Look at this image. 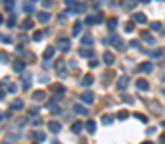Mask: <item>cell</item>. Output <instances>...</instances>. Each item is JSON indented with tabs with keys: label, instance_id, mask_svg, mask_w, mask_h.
Wrapping results in <instances>:
<instances>
[{
	"label": "cell",
	"instance_id": "cell-40",
	"mask_svg": "<svg viewBox=\"0 0 165 144\" xmlns=\"http://www.w3.org/2000/svg\"><path fill=\"white\" fill-rule=\"evenodd\" d=\"M42 37H44V33H40V31H37L33 35V40H42Z\"/></svg>",
	"mask_w": 165,
	"mask_h": 144
},
{
	"label": "cell",
	"instance_id": "cell-46",
	"mask_svg": "<svg viewBox=\"0 0 165 144\" xmlns=\"http://www.w3.org/2000/svg\"><path fill=\"white\" fill-rule=\"evenodd\" d=\"M129 46H131V48H138L140 44H138V40H131V42H129Z\"/></svg>",
	"mask_w": 165,
	"mask_h": 144
},
{
	"label": "cell",
	"instance_id": "cell-44",
	"mask_svg": "<svg viewBox=\"0 0 165 144\" xmlns=\"http://www.w3.org/2000/svg\"><path fill=\"white\" fill-rule=\"evenodd\" d=\"M133 29H134L133 23H127V25H125V31H127V33H133Z\"/></svg>",
	"mask_w": 165,
	"mask_h": 144
},
{
	"label": "cell",
	"instance_id": "cell-48",
	"mask_svg": "<svg viewBox=\"0 0 165 144\" xmlns=\"http://www.w3.org/2000/svg\"><path fill=\"white\" fill-rule=\"evenodd\" d=\"M159 144H165V135H161V136H159Z\"/></svg>",
	"mask_w": 165,
	"mask_h": 144
},
{
	"label": "cell",
	"instance_id": "cell-36",
	"mask_svg": "<svg viewBox=\"0 0 165 144\" xmlns=\"http://www.w3.org/2000/svg\"><path fill=\"white\" fill-rule=\"evenodd\" d=\"M134 117L138 119V121H142V123H148V117H146L144 113H134Z\"/></svg>",
	"mask_w": 165,
	"mask_h": 144
},
{
	"label": "cell",
	"instance_id": "cell-11",
	"mask_svg": "<svg viewBox=\"0 0 165 144\" xmlns=\"http://www.w3.org/2000/svg\"><path fill=\"white\" fill-rule=\"evenodd\" d=\"M102 19H104V17L100 16V13H98V16H88L84 23H87V25H92V23H102Z\"/></svg>",
	"mask_w": 165,
	"mask_h": 144
},
{
	"label": "cell",
	"instance_id": "cell-35",
	"mask_svg": "<svg viewBox=\"0 0 165 144\" xmlns=\"http://www.w3.org/2000/svg\"><path fill=\"white\" fill-rule=\"evenodd\" d=\"M150 29L152 31H161V23L159 21H154V23H150Z\"/></svg>",
	"mask_w": 165,
	"mask_h": 144
},
{
	"label": "cell",
	"instance_id": "cell-47",
	"mask_svg": "<svg viewBox=\"0 0 165 144\" xmlns=\"http://www.w3.org/2000/svg\"><path fill=\"white\" fill-rule=\"evenodd\" d=\"M98 66V60H92V58H90V67H96Z\"/></svg>",
	"mask_w": 165,
	"mask_h": 144
},
{
	"label": "cell",
	"instance_id": "cell-55",
	"mask_svg": "<svg viewBox=\"0 0 165 144\" xmlns=\"http://www.w3.org/2000/svg\"><path fill=\"white\" fill-rule=\"evenodd\" d=\"M2 21H4V19H2V16H0V23H2Z\"/></svg>",
	"mask_w": 165,
	"mask_h": 144
},
{
	"label": "cell",
	"instance_id": "cell-10",
	"mask_svg": "<svg viewBox=\"0 0 165 144\" xmlns=\"http://www.w3.org/2000/svg\"><path fill=\"white\" fill-rule=\"evenodd\" d=\"M140 37H142V40H144V42H148L150 46H154V44H156V39H154V37H152V35H150L148 31H144V33L140 35Z\"/></svg>",
	"mask_w": 165,
	"mask_h": 144
},
{
	"label": "cell",
	"instance_id": "cell-17",
	"mask_svg": "<svg viewBox=\"0 0 165 144\" xmlns=\"http://www.w3.org/2000/svg\"><path fill=\"white\" fill-rule=\"evenodd\" d=\"M54 52H56L54 46H46V48H44V54H42V58H44V60H50V58L54 56Z\"/></svg>",
	"mask_w": 165,
	"mask_h": 144
},
{
	"label": "cell",
	"instance_id": "cell-20",
	"mask_svg": "<svg viewBox=\"0 0 165 144\" xmlns=\"http://www.w3.org/2000/svg\"><path fill=\"white\" fill-rule=\"evenodd\" d=\"M79 56H83V58H88V60H90V58L94 56V54H92V50H90V48H84V46H83L81 50H79Z\"/></svg>",
	"mask_w": 165,
	"mask_h": 144
},
{
	"label": "cell",
	"instance_id": "cell-8",
	"mask_svg": "<svg viewBox=\"0 0 165 144\" xmlns=\"http://www.w3.org/2000/svg\"><path fill=\"white\" fill-rule=\"evenodd\" d=\"M25 104H23V100H13V102L10 104V112H19V110H23Z\"/></svg>",
	"mask_w": 165,
	"mask_h": 144
},
{
	"label": "cell",
	"instance_id": "cell-21",
	"mask_svg": "<svg viewBox=\"0 0 165 144\" xmlns=\"http://www.w3.org/2000/svg\"><path fill=\"white\" fill-rule=\"evenodd\" d=\"M73 112L79 113V115H87V108H84L83 104H75L73 106Z\"/></svg>",
	"mask_w": 165,
	"mask_h": 144
},
{
	"label": "cell",
	"instance_id": "cell-26",
	"mask_svg": "<svg viewBox=\"0 0 165 144\" xmlns=\"http://www.w3.org/2000/svg\"><path fill=\"white\" fill-rule=\"evenodd\" d=\"M84 125L81 123V121H75V123L73 125H71V131H73V133H81V129H83Z\"/></svg>",
	"mask_w": 165,
	"mask_h": 144
},
{
	"label": "cell",
	"instance_id": "cell-42",
	"mask_svg": "<svg viewBox=\"0 0 165 144\" xmlns=\"http://www.w3.org/2000/svg\"><path fill=\"white\" fill-rule=\"evenodd\" d=\"M123 100H125L127 104H134V98H133V96H129V94H123Z\"/></svg>",
	"mask_w": 165,
	"mask_h": 144
},
{
	"label": "cell",
	"instance_id": "cell-43",
	"mask_svg": "<svg viewBox=\"0 0 165 144\" xmlns=\"http://www.w3.org/2000/svg\"><path fill=\"white\" fill-rule=\"evenodd\" d=\"M13 6H16V2H13V0H6V8H8V10H12Z\"/></svg>",
	"mask_w": 165,
	"mask_h": 144
},
{
	"label": "cell",
	"instance_id": "cell-25",
	"mask_svg": "<svg viewBox=\"0 0 165 144\" xmlns=\"http://www.w3.org/2000/svg\"><path fill=\"white\" fill-rule=\"evenodd\" d=\"M33 136H35V140H39V142H44V140H46V135L40 133V131H35Z\"/></svg>",
	"mask_w": 165,
	"mask_h": 144
},
{
	"label": "cell",
	"instance_id": "cell-52",
	"mask_svg": "<svg viewBox=\"0 0 165 144\" xmlns=\"http://www.w3.org/2000/svg\"><path fill=\"white\" fill-rule=\"evenodd\" d=\"M2 119H4V113H2V112H0V121H2Z\"/></svg>",
	"mask_w": 165,
	"mask_h": 144
},
{
	"label": "cell",
	"instance_id": "cell-50",
	"mask_svg": "<svg viewBox=\"0 0 165 144\" xmlns=\"http://www.w3.org/2000/svg\"><path fill=\"white\" fill-rule=\"evenodd\" d=\"M2 98H4V92H2V90H0V100H2Z\"/></svg>",
	"mask_w": 165,
	"mask_h": 144
},
{
	"label": "cell",
	"instance_id": "cell-19",
	"mask_svg": "<svg viewBox=\"0 0 165 144\" xmlns=\"http://www.w3.org/2000/svg\"><path fill=\"white\" fill-rule=\"evenodd\" d=\"M113 62H115V56H113L111 52H104V63H107V66H111Z\"/></svg>",
	"mask_w": 165,
	"mask_h": 144
},
{
	"label": "cell",
	"instance_id": "cell-39",
	"mask_svg": "<svg viewBox=\"0 0 165 144\" xmlns=\"http://www.w3.org/2000/svg\"><path fill=\"white\" fill-rule=\"evenodd\" d=\"M6 90H8L10 94H16V90H17V89H16V85H12V83H10L8 86H6Z\"/></svg>",
	"mask_w": 165,
	"mask_h": 144
},
{
	"label": "cell",
	"instance_id": "cell-22",
	"mask_svg": "<svg viewBox=\"0 0 165 144\" xmlns=\"http://www.w3.org/2000/svg\"><path fill=\"white\" fill-rule=\"evenodd\" d=\"M46 98V94H44V92H42V90H37V92H33V100H35V102H42V100H44Z\"/></svg>",
	"mask_w": 165,
	"mask_h": 144
},
{
	"label": "cell",
	"instance_id": "cell-14",
	"mask_svg": "<svg viewBox=\"0 0 165 144\" xmlns=\"http://www.w3.org/2000/svg\"><path fill=\"white\" fill-rule=\"evenodd\" d=\"M37 19L40 21V23H48V21H50V13L48 12H39L37 13Z\"/></svg>",
	"mask_w": 165,
	"mask_h": 144
},
{
	"label": "cell",
	"instance_id": "cell-30",
	"mask_svg": "<svg viewBox=\"0 0 165 144\" xmlns=\"http://www.w3.org/2000/svg\"><path fill=\"white\" fill-rule=\"evenodd\" d=\"M52 90H54V92H58V94H63V92H66V86H63V85H54V86H52Z\"/></svg>",
	"mask_w": 165,
	"mask_h": 144
},
{
	"label": "cell",
	"instance_id": "cell-56",
	"mask_svg": "<svg viewBox=\"0 0 165 144\" xmlns=\"http://www.w3.org/2000/svg\"><path fill=\"white\" fill-rule=\"evenodd\" d=\"M33 2H37V0H33Z\"/></svg>",
	"mask_w": 165,
	"mask_h": 144
},
{
	"label": "cell",
	"instance_id": "cell-51",
	"mask_svg": "<svg viewBox=\"0 0 165 144\" xmlns=\"http://www.w3.org/2000/svg\"><path fill=\"white\" fill-rule=\"evenodd\" d=\"M138 2H144V4H148V2H150V0H138Z\"/></svg>",
	"mask_w": 165,
	"mask_h": 144
},
{
	"label": "cell",
	"instance_id": "cell-15",
	"mask_svg": "<svg viewBox=\"0 0 165 144\" xmlns=\"http://www.w3.org/2000/svg\"><path fill=\"white\" fill-rule=\"evenodd\" d=\"M48 129H50V133H60V131H62V125L58 123V121H50Z\"/></svg>",
	"mask_w": 165,
	"mask_h": 144
},
{
	"label": "cell",
	"instance_id": "cell-38",
	"mask_svg": "<svg viewBox=\"0 0 165 144\" xmlns=\"http://www.w3.org/2000/svg\"><path fill=\"white\" fill-rule=\"evenodd\" d=\"M119 119H121V121H125V119H129V112H125V110H121V112H119Z\"/></svg>",
	"mask_w": 165,
	"mask_h": 144
},
{
	"label": "cell",
	"instance_id": "cell-24",
	"mask_svg": "<svg viewBox=\"0 0 165 144\" xmlns=\"http://www.w3.org/2000/svg\"><path fill=\"white\" fill-rule=\"evenodd\" d=\"M83 46H92V42H94V40H92V37H90V35H83Z\"/></svg>",
	"mask_w": 165,
	"mask_h": 144
},
{
	"label": "cell",
	"instance_id": "cell-29",
	"mask_svg": "<svg viewBox=\"0 0 165 144\" xmlns=\"http://www.w3.org/2000/svg\"><path fill=\"white\" fill-rule=\"evenodd\" d=\"M115 27H117V19L111 17L110 21H107V29H110V31H115Z\"/></svg>",
	"mask_w": 165,
	"mask_h": 144
},
{
	"label": "cell",
	"instance_id": "cell-23",
	"mask_svg": "<svg viewBox=\"0 0 165 144\" xmlns=\"http://www.w3.org/2000/svg\"><path fill=\"white\" fill-rule=\"evenodd\" d=\"M0 42H4V44H12L13 39L10 37V35H4V33H0Z\"/></svg>",
	"mask_w": 165,
	"mask_h": 144
},
{
	"label": "cell",
	"instance_id": "cell-37",
	"mask_svg": "<svg viewBox=\"0 0 165 144\" xmlns=\"http://www.w3.org/2000/svg\"><path fill=\"white\" fill-rule=\"evenodd\" d=\"M81 25H83V23H79V21H77V23H73V35L81 33Z\"/></svg>",
	"mask_w": 165,
	"mask_h": 144
},
{
	"label": "cell",
	"instance_id": "cell-49",
	"mask_svg": "<svg viewBox=\"0 0 165 144\" xmlns=\"http://www.w3.org/2000/svg\"><path fill=\"white\" fill-rule=\"evenodd\" d=\"M66 4H67V6H73V4H75V0H66Z\"/></svg>",
	"mask_w": 165,
	"mask_h": 144
},
{
	"label": "cell",
	"instance_id": "cell-45",
	"mask_svg": "<svg viewBox=\"0 0 165 144\" xmlns=\"http://www.w3.org/2000/svg\"><path fill=\"white\" fill-rule=\"evenodd\" d=\"M54 2L52 0H42V6H44V8H50V6H52Z\"/></svg>",
	"mask_w": 165,
	"mask_h": 144
},
{
	"label": "cell",
	"instance_id": "cell-34",
	"mask_svg": "<svg viewBox=\"0 0 165 144\" xmlns=\"http://www.w3.org/2000/svg\"><path fill=\"white\" fill-rule=\"evenodd\" d=\"M110 79H111V71H106V73L102 75V83L107 85V83H110Z\"/></svg>",
	"mask_w": 165,
	"mask_h": 144
},
{
	"label": "cell",
	"instance_id": "cell-1",
	"mask_svg": "<svg viewBox=\"0 0 165 144\" xmlns=\"http://www.w3.org/2000/svg\"><path fill=\"white\" fill-rule=\"evenodd\" d=\"M54 48L60 50V52H69V50H71V40H67V39H60L58 42H56Z\"/></svg>",
	"mask_w": 165,
	"mask_h": 144
},
{
	"label": "cell",
	"instance_id": "cell-3",
	"mask_svg": "<svg viewBox=\"0 0 165 144\" xmlns=\"http://www.w3.org/2000/svg\"><path fill=\"white\" fill-rule=\"evenodd\" d=\"M144 104H146V108H150V110H152L154 113H161V106L157 104L156 100H146Z\"/></svg>",
	"mask_w": 165,
	"mask_h": 144
},
{
	"label": "cell",
	"instance_id": "cell-28",
	"mask_svg": "<svg viewBox=\"0 0 165 144\" xmlns=\"http://www.w3.org/2000/svg\"><path fill=\"white\" fill-rule=\"evenodd\" d=\"M92 81H94V77H92V75H84V77H83V85H84V86H90Z\"/></svg>",
	"mask_w": 165,
	"mask_h": 144
},
{
	"label": "cell",
	"instance_id": "cell-5",
	"mask_svg": "<svg viewBox=\"0 0 165 144\" xmlns=\"http://www.w3.org/2000/svg\"><path fill=\"white\" fill-rule=\"evenodd\" d=\"M107 42H111V44L115 46L117 50H123V48H125V44H123V39H121V37H111V39H107Z\"/></svg>",
	"mask_w": 165,
	"mask_h": 144
},
{
	"label": "cell",
	"instance_id": "cell-41",
	"mask_svg": "<svg viewBox=\"0 0 165 144\" xmlns=\"http://www.w3.org/2000/svg\"><path fill=\"white\" fill-rule=\"evenodd\" d=\"M23 12H25V13H31V12H33V6H31V4H25V2H23Z\"/></svg>",
	"mask_w": 165,
	"mask_h": 144
},
{
	"label": "cell",
	"instance_id": "cell-4",
	"mask_svg": "<svg viewBox=\"0 0 165 144\" xmlns=\"http://www.w3.org/2000/svg\"><path fill=\"white\" fill-rule=\"evenodd\" d=\"M81 100L84 104H92V102H94V92H92V90H84L81 94Z\"/></svg>",
	"mask_w": 165,
	"mask_h": 144
},
{
	"label": "cell",
	"instance_id": "cell-12",
	"mask_svg": "<svg viewBox=\"0 0 165 144\" xmlns=\"http://www.w3.org/2000/svg\"><path fill=\"white\" fill-rule=\"evenodd\" d=\"M84 129L90 133V135H94L96 133V121H92V119H88L87 123H84Z\"/></svg>",
	"mask_w": 165,
	"mask_h": 144
},
{
	"label": "cell",
	"instance_id": "cell-18",
	"mask_svg": "<svg viewBox=\"0 0 165 144\" xmlns=\"http://www.w3.org/2000/svg\"><path fill=\"white\" fill-rule=\"evenodd\" d=\"M12 67H13L16 73H21V71H25V63H23V62H13Z\"/></svg>",
	"mask_w": 165,
	"mask_h": 144
},
{
	"label": "cell",
	"instance_id": "cell-54",
	"mask_svg": "<svg viewBox=\"0 0 165 144\" xmlns=\"http://www.w3.org/2000/svg\"><path fill=\"white\" fill-rule=\"evenodd\" d=\"M161 94H165V86H163V89H161Z\"/></svg>",
	"mask_w": 165,
	"mask_h": 144
},
{
	"label": "cell",
	"instance_id": "cell-13",
	"mask_svg": "<svg viewBox=\"0 0 165 144\" xmlns=\"http://www.w3.org/2000/svg\"><path fill=\"white\" fill-rule=\"evenodd\" d=\"M133 21L134 23H146V16L140 13V12H136V13H133Z\"/></svg>",
	"mask_w": 165,
	"mask_h": 144
},
{
	"label": "cell",
	"instance_id": "cell-2",
	"mask_svg": "<svg viewBox=\"0 0 165 144\" xmlns=\"http://www.w3.org/2000/svg\"><path fill=\"white\" fill-rule=\"evenodd\" d=\"M136 4H138V0H121V8L127 10V12H131L136 8Z\"/></svg>",
	"mask_w": 165,
	"mask_h": 144
},
{
	"label": "cell",
	"instance_id": "cell-9",
	"mask_svg": "<svg viewBox=\"0 0 165 144\" xmlns=\"http://www.w3.org/2000/svg\"><path fill=\"white\" fill-rule=\"evenodd\" d=\"M127 85H129V77H127V75H121V77L117 79V89H119V90H125Z\"/></svg>",
	"mask_w": 165,
	"mask_h": 144
},
{
	"label": "cell",
	"instance_id": "cell-32",
	"mask_svg": "<svg viewBox=\"0 0 165 144\" xmlns=\"http://www.w3.org/2000/svg\"><path fill=\"white\" fill-rule=\"evenodd\" d=\"M6 27H8V29L16 27V16H10V17H8V21H6Z\"/></svg>",
	"mask_w": 165,
	"mask_h": 144
},
{
	"label": "cell",
	"instance_id": "cell-7",
	"mask_svg": "<svg viewBox=\"0 0 165 144\" xmlns=\"http://www.w3.org/2000/svg\"><path fill=\"white\" fill-rule=\"evenodd\" d=\"M138 71H140V73H152V71H154V66H152L150 62H142L140 66H138Z\"/></svg>",
	"mask_w": 165,
	"mask_h": 144
},
{
	"label": "cell",
	"instance_id": "cell-27",
	"mask_svg": "<svg viewBox=\"0 0 165 144\" xmlns=\"http://www.w3.org/2000/svg\"><path fill=\"white\" fill-rule=\"evenodd\" d=\"M19 27L23 29V31H29V29H33V21H31V19H25V21H23V23H21Z\"/></svg>",
	"mask_w": 165,
	"mask_h": 144
},
{
	"label": "cell",
	"instance_id": "cell-33",
	"mask_svg": "<svg viewBox=\"0 0 165 144\" xmlns=\"http://www.w3.org/2000/svg\"><path fill=\"white\" fill-rule=\"evenodd\" d=\"M148 56H150V58H161V56H163V50L157 48V50H154V52H150Z\"/></svg>",
	"mask_w": 165,
	"mask_h": 144
},
{
	"label": "cell",
	"instance_id": "cell-53",
	"mask_svg": "<svg viewBox=\"0 0 165 144\" xmlns=\"http://www.w3.org/2000/svg\"><path fill=\"white\" fill-rule=\"evenodd\" d=\"M142 144H154V142H150V140H146V142H142Z\"/></svg>",
	"mask_w": 165,
	"mask_h": 144
},
{
	"label": "cell",
	"instance_id": "cell-16",
	"mask_svg": "<svg viewBox=\"0 0 165 144\" xmlns=\"http://www.w3.org/2000/svg\"><path fill=\"white\" fill-rule=\"evenodd\" d=\"M56 71H58L62 77L66 75V63H63V60H58V62H56Z\"/></svg>",
	"mask_w": 165,
	"mask_h": 144
},
{
	"label": "cell",
	"instance_id": "cell-6",
	"mask_svg": "<svg viewBox=\"0 0 165 144\" xmlns=\"http://www.w3.org/2000/svg\"><path fill=\"white\" fill-rule=\"evenodd\" d=\"M136 89H138V90H142V92H144V90H150V83L146 81V79H136Z\"/></svg>",
	"mask_w": 165,
	"mask_h": 144
},
{
	"label": "cell",
	"instance_id": "cell-31",
	"mask_svg": "<svg viewBox=\"0 0 165 144\" xmlns=\"http://www.w3.org/2000/svg\"><path fill=\"white\" fill-rule=\"evenodd\" d=\"M111 123H113L111 115H102V125H111Z\"/></svg>",
	"mask_w": 165,
	"mask_h": 144
}]
</instances>
